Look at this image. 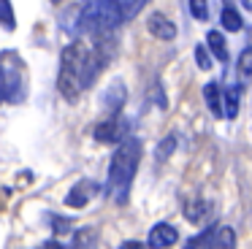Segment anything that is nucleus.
I'll return each instance as SVG.
<instances>
[{
	"mask_svg": "<svg viewBox=\"0 0 252 249\" xmlns=\"http://www.w3.org/2000/svg\"><path fill=\"white\" fill-rule=\"evenodd\" d=\"M109 35H87L65 43L57 68V92L65 100H79L103 73L109 60L114 57Z\"/></svg>",
	"mask_w": 252,
	"mask_h": 249,
	"instance_id": "nucleus-1",
	"label": "nucleus"
},
{
	"mask_svg": "<svg viewBox=\"0 0 252 249\" xmlns=\"http://www.w3.org/2000/svg\"><path fill=\"white\" fill-rule=\"evenodd\" d=\"M149 0H84L76 8L73 30L84 35H109L120 25L136 19Z\"/></svg>",
	"mask_w": 252,
	"mask_h": 249,
	"instance_id": "nucleus-2",
	"label": "nucleus"
},
{
	"mask_svg": "<svg viewBox=\"0 0 252 249\" xmlns=\"http://www.w3.org/2000/svg\"><path fill=\"white\" fill-rule=\"evenodd\" d=\"M138 162H141V141L127 135L117 144L114 155L109 162V173H106V198L117 206H125L130 198L133 179L138 173Z\"/></svg>",
	"mask_w": 252,
	"mask_h": 249,
	"instance_id": "nucleus-3",
	"label": "nucleus"
},
{
	"mask_svg": "<svg viewBox=\"0 0 252 249\" xmlns=\"http://www.w3.org/2000/svg\"><path fill=\"white\" fill-rule=\"evenodd\" d=\"M28 97V62L14 49L0 52V106Z\"/></svg>",
	"mask_w": 252,
	"mask_h": 249,
	"instance_id": "nucleus-4",
	"label": "nucleus"
},
{
	"mask_svg": "<svg viewBox=\"0 0 252 249\" xmlns=\"http://www.w3.org/2000/svg\"><path fill=\"white\" fill-rule=\"evenodd\" d=\"M127 133H130V122H127L122 114H109V117L100 119L93 130L98 144H120L122 138H127Z\"/></svg>",
	"mask_w": 252,
	"mask_h": 249,
	"instance_id": "nucleus-5",
	"label": "nucleus"
},
{
	"mask_svg": "<svg viewBox=\"0 0 252 249\" xmlns=\"http://www.w3.org/2000/svg\"><path fill=\"white\" fill-rule=\"evenodd\" d=\"M236 244V233L228 225H212L203 233L187 238V247H233Z\"/></svg>",
	"mask_w": 252,
	"mask_h": 249,
	"instance_id": "nucleus-6",
	"label": "nucleus"
},
{
	"mask_svg": "<svg viewBox=\"0 0 252 249\" xmlns=\"http://www.w3.org/2000/svg\"><path fill=\"white\" fill-rule=\"evenodd\" d=\"M98 192H100L98 182H93V179H82V182H76L71 189H68L65 206H71V209H84V206H87Z\"/></svg>",
	"mask_w": 252,
	"mask_h": 249,
	"instance_id": "nucleus-7",
	"label": "nucleus"
},
{
	"mask_svg": "<svg viewBox=\"0 0 252 249\" xmlns=\"http://www.w3.org/2000/svg\"><path fill=\"white\" fill-rule=\"evenodd\" d=\"M147 30L152 32L158 41H174L176 38V25L168 19L165 14H160V11H155V14H149L147 19Z\"/></svg>",
	"mask_w": 252,
	"mask_h": 249,
	"instance_id": "nucleus-8",
	"label": "nucleus"
},
{
	"mask_svg": "<svg viewBox=\"0 0 252 249\" xmlns=\"http://www.w3.org/2000/svg\"><path fill=\"white\" fill-rule=\"evenodd\" d=\"M179 241V233H176L174 225H168V222H158V225L149 230V238L147 244L155 249H165V247H174V244Z\"/></svg>",
	"mask_w": 252,
	"mask_h": 249,
	"instance_id": "nucleus-9",
	"label": "nucleus"
},
{
	"mask_svg": "<svg viewBox=\"0 0 252 249\" xmlns=\"http://www.w3.org/2000/svg\"><path fill=\"white\" fill-rule=\"evenodd\" d=\"M182 214H185V219L192 222V225H206L214 217V206L209 203V200H190V203H185Z\"/></svg>",
	"mask_w": 252,
	"mask_h": 249,
	"instance_id": "nucleus-10",
	"label": "nucleus"
},
{
	"mask_svg": "<svg viewBox=\"0 0 252 249\" xmlns=\"http://www.w3.org/2000/svg\"><path fill=\"white\" fill-rule=\"evenodd\" d=\"M125 97H127L125 84H122V81H114V84L103 92V108L109 114H120L122 106H125Z\"/></svg>",
	"mask_w": 252,
	"mask_h": 249,
	"instance_id": "nucleus-11",
	"label": "nucleus"
},
{
	"mask_svg": "<svg viewBox=\"0 0 252 249\" xmlns=\"http://www.w3.org/2000/svg\"><path fill=\"white\" fill-rule=\"evenodd\" d=\"M203 103H206V108L212 111L214 119H222V90H220L217 81H209L206 87H203Z\"/></svg>",
	"mask_w": 252,
	"mask_h": 249,
	"instance_id": "nucleus-12",
	"label": "nucleus"
},
{
	"mask_svg": "<svg viewBox=\"0 0 252 249\" xmlns=\"http://www.w3.org/2000/svg\"><path fill=\"white\" fill-rule=\"evenodd\" d=\"M239 97H241V87L239 84H230L228 90H222V114H225V119L239 117Z\"/></svg>",
	"mask_w": 252,
	"mask_h": 249,
	"instance_id": "nucleus-13",
	"label": "nucleus"
},
{
	"mask_svg": "<svg viewBox=\"0 0 252 249\" xmlns=\"http://www.w3.org/2000/svg\"><path fill=\"white\" fill-rule=\"evenodd\" d=\"M206 46H209V54H214L220 62H228V46H225V35L220 30L206 32Z\"/></svg>",
	"mask_w": 252,
	"mask_h": 249,
	"instance_id": "nucleus-14",
	"label": "nucleus"
},
{
	"mask_svg": "<svg viewBox=\"0 0 252 249\" xmlns=\"http://www.w3.org/2000/svg\"><path fill=\"white\" fill-rule=\"evenodd\" d=\"M220 22H222V27H225L228 32H239L241 27H244V19H241V14L233 8V5H228V3L222 5V11H220Z\"/></svg>",
	"mask_w": 252,
	"mask_h": 249,
	"instance_id": "nucleus-15",
	"label": "nucleus"
},
{
	"mask_svg": "<svg viewBox=\"0 0 252 249\" xmlns=\"http://www.w3.org/2000/svg\"><path fill=\"white\" fill-rule=\"evenodd\" d=\"M0 27H6V30L17 27V16H14L11 0H0Z\"/></svg>",
	"mask_w": 252,
	"mask_h": 249,
	"instance_id": "nucleus-16",
	"label": "nucleus"
},
{
	"mask_svg": "<svg viewBox=\"0 0 252 249\" xmlns=\"http://www.w3.org/2000/svg\"><path fill=\"white\" fill-rule=\"evenodd\" d=\"M239 76L244 81L252 79V46H247L244 52H241V57H239Z\"/></svg>",
	"mask_w": 252,
	"mask_h": 249,
	"instance_id": "nucleus-17",
	"label": "nucleus"
},
{
	"mask_svg": "<svg viewBox=\"0 0 252 249\" xmlns=\"http://www.w3.org/2000/svg\"><path fill=\"white\" fill-rule=\"evenodd\" d=\"M187 8H190V14L195 16L198 22L209 19V0H187Z\"/></svg>",
	"mask_w": 252,
	"mask_h": 249,
	"instance_id": "nucleus-18",
	"label": "nucleus"
},
{
	"mask_svg": "<svg viewBox=\"0 0 252 249\" xmlns=\"http://www.w3.org/2000/svg\"><path fill=\"white\" fill-rule=\"evenodd\" d=\"M174 149H176V135H168V138H163V141H160V146H158V152H155L158 162L168 160V157H171V152H174Z\"/></svg>",
	"mask_w": 252,
	"mask_h": 249,
	"instance_id": "nucleus-19",
	"label": "nucleus"
},
{
	"mask_svg": "<svg viewBox=\"0 0 252 249\" xmlns=\"http://www.w3.org/2000/svg\"><path fill=\"white\" fill-rule=\"evenodd\" d=\"M195 65L201 70H212V57H209V46H203V43H198L195 46Z\"/></svg>",
	"mask_w": 252,
	"mask_h": 249,
	"instance_id": "nucleus-20",
	"label": "nucleus"
},
{
	"mask_svg": "<svg viewBox=\"0 0 252 249\" xmlns=\"http://www.w3.org/2000/svg\"><path fill=\"white\" fill-rule=\"evenodd\" d=\"M52 222H55V233H71V222L63 219V217H52Z\"/></svg>",
	"mask_w": 252,
	"mask_h": 249,
	"instance_id": "nucleus-21",
	"label": "nucleus"
},
{
	"mask_svg": "<svg viewBox=\"0 0 252 249\" xmlns=\"http://www.w3.org/2000/svg\"><path fill=\"white\" fill-rule=\"evenodd\" d=\"M95 238H98V236H95L93 230H84V233H79V236H76V244H95Z\"/></svg>",
	"mask_w": 252,
	"mask_h": 249,
	"instance_id": "nucleus-22",
	"label": "nucleus"
},
{
	"mask_svg": "<svg viewBox=\"0 0 252 249\" xmlns=\"http://www.w3.org/2000/svg\"><path fill=\"white\" fill-rule=\"evenodd\" d=\"M241 5H244L247 11H252V0H241Z\"/></svg>",
	"mask_w": 252,
	"mask_h": 249,
	"instance_id": "nucleus-23",
	"label": "nucleus"
},
{
	"mask_svg": "<svg viewBox=\"0 0 252 249\" xmlns=\"http://www.w3.org/2000/svg\"><path fill=\"white\" fill-rule=\"evenodd\" d=\"M49 3H63V0H49Z\"/></svg>",
	"mask_w": 252,
	"mask_h": 249,
	"instance_id": "nucleus-24",
	"label": "nucleus"
}]
</instances>
